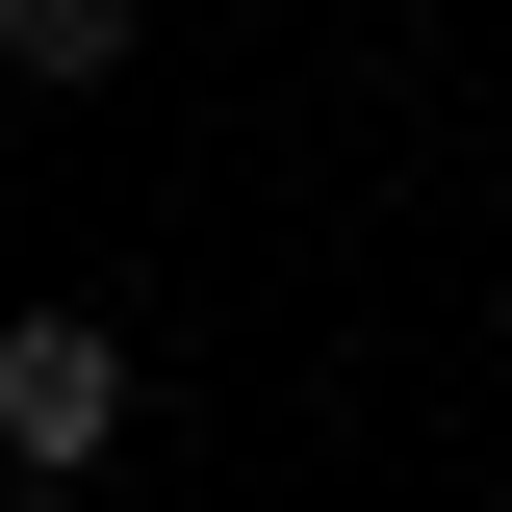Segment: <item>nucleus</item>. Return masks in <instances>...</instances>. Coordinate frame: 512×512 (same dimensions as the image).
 <instances>
[{"label":"nucleus","instance_id":"nucleus-2","mask_svg":"<svg viewBox=\"0 0 512 512\" xmlns=\"http://www.w3.org/2000/svg\"><path fill=\"white\" fill-rule=\"evenodd\" d=\"M0 77H26V103H77V77H128V0H0Z\"/></svg>","mask_w":512,"mask_h":512},{"label":"nucleus","instance_id":"nucleus-3","mask_svg":"<svg viewBox=\"0 0 512 512\" xmlns=\"http://www.w3.org/2000/svg\"><path fill=\"white\" fill-rule=\"evenodd\" d=\"M0 512H103V487H0Z\"/></svg>","mask_w":512,"mask_h":512},{"label":"nucleus","instance_id":"nucleus-1","mask_svg":"<svg viewBox=\"0 0 512 512\" xmlns=\"http://www.w3.org/2000/svg\"><path fill=\"white\" fill-rule=\"evenodd\" d=\"M103 436H128V333L103 308H26L0 333V461H26V487H103Z\"/></svg>","mask_w":512,"mask_h":512}]
</instances>
